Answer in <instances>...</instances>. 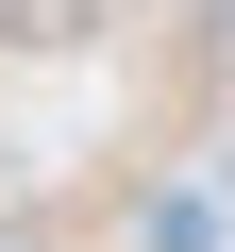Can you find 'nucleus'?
<instances>
[{
  "label": "nucleus",
  "instance_id": "f257e3e1",
  "mask_svg": "<svg viewBox=\"0 0 235 252\" xmlns=\"http://www.w3.org/2000/svg\"><path fill=\"white\" fill-rule=\"evenodd\" d=\"M151 252H218V202H151Z\"/></svg>",
  "mask_w": 235,
  "mask_h": 252
},
{
  "label": "nucleus",
  "instance_id": "f03ea898",
  "mask_svg": "<svg viewBox=\"0 0 235 252\" xmlns=\"http://www.w3.org/2000/svg\"><path fill=\"white\" fill-rule=\"evenodd\" d=\"M218 185H235V168H218Z\"/></svg>",
  "mask_w": 235,
  "mask_h": 252
}]
</instances>
